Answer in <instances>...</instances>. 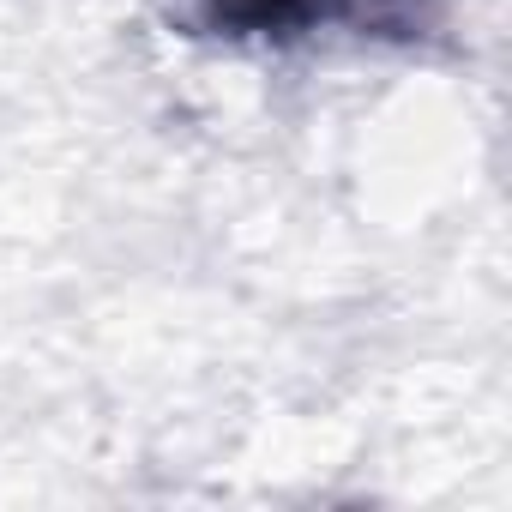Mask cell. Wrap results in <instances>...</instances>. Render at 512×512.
I'll return each mask as SVG.
<instances>
[{"label": "cell", "mask_w": 512, "mask_h": 512, "mask_svg": "<svg viewBox=\"0 0 512 512\" xmlns=\"http://www.w3.org/2000/svg\"><path fill=\"white\" fill-rule=\"evenodd\" d=\"M229 37H302L320 25H398L410 0H199Z\"/></svg>", "instance_id": "cell-1"}]
</instances>
